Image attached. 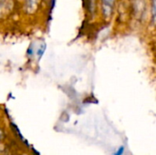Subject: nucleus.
I'll return each instance as SVG.
<instances>
[{
    "label": "nucleus",
    "mask_w": 156,
    "mask_h": 155,
    "mask_svg": "<svg viewBox=\"0 0 156 155\" xmlns=\"http://www.w3.org/2000/svg\"><path fill=\"white\" fill-rule=\"evenodd\" d=\"M16 0H0V21L6 20L15 12Z\"/></svg>",
    "instance_id": "2"
},
{
    "label": "nucleus",
    "mask_w": 156,
    "mask_h": 155,
    "mask_svg": "<svg viewBox=\"0 0 156 155\" xmlns=\"http://www.w3.org/2000/svg\"><path fill=\"white\" fill-rule=\"evenodd\" d=\"M152 19L153 22L156 23V0H152Z\"/></svg>",
    "instance_id": "6"
},
{
    "label": "nucleus",
    "mask_w": 156,
    "mask_h": 155,
    "mask_svg": "<svg viewBox=\"0 0 156 155\" xmlns=\"http://www.w3.org/2000/svg\"><path fill=\"white\" fill-rule=\"evenodd\" d=\"M133 11L136 17L141 18L144 16L146 11V4L144 0H134L133 2Z\"/></svg>",
    "instance_id": "5"
},
{
    "label": "nucleus",
    "mask_w": 156,
    "mask_h": 155,
    "mask_svg": "<svg viewBox=\"0 0 156 155\" xmlns=\"http://www.w3.org/2000/svg\"><path fill=\"white\" fill-rule=\"evenodd\" d=\"M46 48L47 45L44 40H40L39 42L34 41L28 46L27 49V57L30 60L36 58V60L39 61L42 56L44 55Z\"/></svg>",
    "instance_id": "1"
},
{
    "label": "nucleus",
    "mask_w": 156,
    "mask_h": 155,
    "mask_svg": "<svg viewBox=\"0 0 156 155\" xmlns=\"http://www.w3.org/2000/svg\"><path fill=\"white\" fill-rule=\"evenodd\" d=\"M41 0H22V9L26 16H34L39 11Z\"/></svg>",
    "instance_id": "3"
},
{
    "label": "nucleus",
    "mask_w": 156,
    "mask_h": 155,
    "mask_svg": "<svg viewBox=\"0 0 156 155\" xmlns=\"http://www.w3.org/2000/svg\"><path fill=\"white\" fill-rule=\"evenodd\" d=\"M3 138H4V132H3L2 129L0 128V141H2V140H3Z\"/></svg>",
    "instance_id": "7"
},
{
    "label": "nucleus",
    "mask_w": 156,
    "mask_h": 155,
    "mask_svg": "<svg viewBox=\"0 0 156 155\" xmlns=\"http://www.w3.org/2000/svg\"><path fill=\"white\" fill-rule=\"evenodd\" d=\"M102 14L106 17H110L113 12L115 0H101Z\"/></svg>",
    "instance_id": "4"
}]
</instances>
